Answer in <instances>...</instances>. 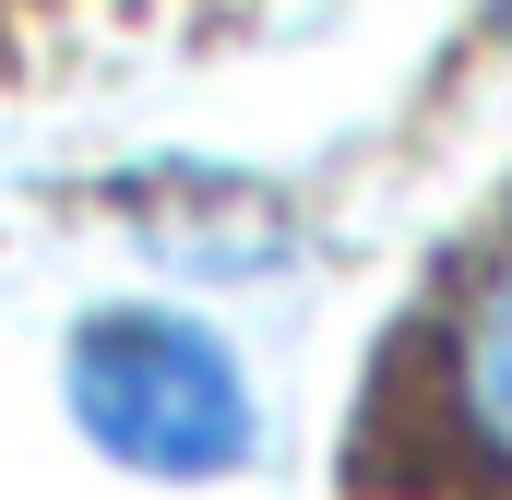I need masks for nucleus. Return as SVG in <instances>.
Here are the masks:
<instances>
[{
	"label": "nucleus",
	"mask_w": 512,
	"mask_h": 500,
	"mask_svg": "<svg viewBox=\"0 0 512 500\" xmlns=\"http://www.w3.org/2000/svg\"><path fill=\"white\" fill-rule=\"evenodd\" d=\"M72 417L131 477H227L251 453V381L179 310H108L72 334Z\"/></svg>",
	"instance_id": "nucleus-1"
},
{
	"label": "nucleus",
	"mask_w": 512,
	"mask_h": 500,
	"mask_svg": "<svg viewBox=\"0 0 512 500\" xmlns=\"http://www.w3.org/2000/svg\"><path fill=\"white\" fill-rule=\"evenodd\" d=\"M453 405H465L477 453L512 465V262L465 298V334H453Z\"/></svg>",
	"instance_id": "nucleus-2"
}]
</instances>
